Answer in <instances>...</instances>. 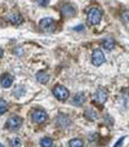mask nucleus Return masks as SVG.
<instances>
[{
	"label": "nucleus",
	"instance_id": "nucleus-1",
	"mask_svg": "<svg viewBox=\"0 0 129 147\" xmlns=\"http://www.w3.org/2000/svg\"><path fill=\"white\" fill-rule=\"evenodd\" d=\"M102 20V10L98 8H91L88 12V22L91 25H98Z\"/></svg>",
	"mask_w": 129,
	"mask_h": 147
},
{
	"label": "nucleus",
	"instance_id": "nucleus-2",
	"mask_svg": "<svg viewBox=\"0 0 129 147\" xmlns=\"http://www.w3.org/2000/svg\"><path fill=\"white\" fill-rule=\"evenodd\" d=\"M52 92H53V96L56 97L57 99H59V101H65V99H67L68 96H70V92H68L67 88H65L63 85H56Z\"/></svg>",
	"mask_w": 129,
	"mask_h": 147
},
{
	"label": "nucleus",
	"instance_id": "nucleus-3",
	"mask_svg": "<svg viewBox=\"0 0 129 147\" xmlns=\"http://www.w3.org/2000/svg\"><path fill=\"white\" fill-rule=\"evenodd\" d=\"M21 125H22V117L17 116V115H12V116L8 119L5 127L9 130H17L21 128Z\"/></svg>",
	"mask_w": 129,
	"mask_h": 147
},
{
	"label": "nucleus",
	"instance_id": "nucleus-4",
	"mask_svg": "<svg viewBox=\"0 0 129 147\" xmlns=\"http://www.w3.org/2000/svg\"><path fill=\"white\" fill-rule=\"evenodd\" d=\"M40 28L43 31H45V32H53L54 30H56V22H54V20H52V18H44V20L40 21Z\"/></svg>",
	"mask_w": 129,
	"mask_h": 147
},
{
	"label": "nucleus",
	"instance_id": "nucleus-5",
	"mask_svg": "<svg viewBox=\"0 0 129 147\" xmlns=\"http://www.w3.org/2000/svg\"><path fill=\"white\" fill-rule=\"evenodd\" d=\"M105 62V54L101 49H94L92 53V63L94 66H101Z\"/></svg>",
	"mask_w": 129,
	"mask_h": 147
},
{
	"label": "nucleus",
	"instance_id": "nucleus-6",
	"mask_svg": "<svg viewBox=\"0 0 129 147\" xmlns=\"http://www.w3.org/2000/svg\"><path fill=\"white\" fill-rule=\"evenodd\" d=\"M107 92L105 90V89H102V88H99V89H97L96 90V93L93 94V99H94V102L96 103H98V105H103L105 102L107 101Z\"/></svg>",
	"mask_w": 129,
	"mask_h": 147
},
{
	"label": "nucleus",
	"instance_id": "nucleus-7",
	"mask_svg": "<svg viewBox=\"0 0 129 147\" xmlns=\"http://www.w3.org/2000/svg\"><path fill=\"white\" fill-rule=\"evenodd\" d=\"M47 119V112L44 111V110H35V111L32 112V121L36 123V124H41V123H44Z\"/></svg>",
	"mask_w": 129,
	"mask_h": 147
},
{
	"label": "nucleus",
	"instance_id": "nucleus-8",
	"mask_svg": "<svg viewBox=\"0 0 129 147\" xmlns=\"http://www.w3.org/2000/svg\"><path fill=\"white\" fill-rule=\"evenodd\" d=\"M0 84H1L3 88H9L13 84V76L10 74H3L1 78H0Z\"/></svg>",
	"mask_w": 129,
	"mask_h": 147
},
{
	"label": "nucleus",
	"instance_id": "nucleus-9",
	"mask_svg": "<svg viewBox=\"0 0 129 147\" xmlns=\"http://www.w3.org/2000/svg\"><path fill=\"white\" fill-rule=\"evenodd\" d=\"M61 12H62V14L66 16V17H72V16L76 13V9L74 8V5H71V4H65L63 7H62Z\"/></svg>",
	"mask_w": 129,
	"mask_h": 147
},
{
	"label": "nucleus",
	"instance_id": "nucleus-10",
	"mask_svg": "<svg viewBox=\"0 0 129 147\" xmlns=\"http://www.w3.org/2000/svg\"><path fill=\"white\" fill-rule=\"evenodd\" d=\"M36 80L41 84H47L49 81V75L45 71H39L36 74Z\"/></svg>",
	"mask_w": 129,
	"mask_h": 147
},
{
	"label": "nucleus",
	"instance_id": "nucleus-11",
	"mask_svg": "<svg viewBox=\"0 0 129 147\" xmlns=\"http://www.w3.org/2000/svg\"><path fill=\"white\" fill-rule=\"evenodd\" d=\"M9 21L13 25H21V23L23 22V18H22V16L18 14V13H13V14L9 16Z\"/></svg>",
	"mask_w": 129,
	"mask_h": 147
},
{
	"label": "nucleus",
	"instance_id": "nucleus-12",
	"mask_svg": "<svg viewBox=\"0 0 129 147\" xmlns=\"http://www.w3.org/2000/svg\"><path fill=\"white\" fill-rule=\"evenodd\" d=\"M102 45H103L105 49L111 51V49L114 48V45H115V41H114V39H112V38H106V39H103V40H102Z\"/></svg>",
	"mask_w": 129,
	"mask_h": 147
},
{
	"label": "nucleus",
	"instance_id": "nucleus-13",
	"mask_svg": "<svg viewBox=\"0 0 129 147\" xmlns=\"http://www.w3.org/2000/svg\"><path fill=\"white\" fill-rule=\"evenodd\" d=\"M85 102V97H84L83 93H78L75 94V97H74L72 99V103L74 105H78V106H81V105Z\"/></svg>",
	"mask_w": 129,
	"mask_h": 147
},
{
	"label": "nucleus",
	"instance_id": "nucleus-14",
	"mask_svg": "<svg viewBox=\"0 0 129 147\" xmlns=\"http://www.w3.org/2000/svg\"><path fill=\"white\" fill-rule=\"evenodd\" d=\"M83 141L80 138H72V140L68 142V147H83Z\"/></svg>",
	"mask_w": 129,
	"mask_h": 147
},
{
	"label": "nucleus",
	"instance_id": "nucleus-15",
	"mask_svg": "<svg viewBox=\"0 0 129 147\" xmlns=\"http://www.w3.org/2000/svg\"><path fill=\"white\" fill-rule=\"evenodd\" d=\"M85 116L89 117L91 120H96L97 117H98V114H97L93 109H88V110H85Z\"/></svg>",
	"mask_w": 129,
	"mask_h": 147
},
{
	"label": "nucleus",
	"instance_id": "nucleus-16",
	"mask_svg": "<svg viewBox=\"0 0 129 147\" xmlns=\"http://www.w3.org/2000/svg\"><path fill=\"white\" fill-rule=\"evenodd\" d=\"M40 145H41V147H52L53 146V140L49 137H45L40 141Z\"/></svg>",
	"mask_w": 129,
	"mask_h": 147
},
{
	"label": "nucleus",
	"instance_id": "nucleus-17",
	"mask_svg": "<svg viewBox=\"0 0 129 147\" xmlns=\"http://www.w3.org/2000/svg\"><path fill=\"white\" fill-rule=\"evenodd\" d=\"M21 140L18 137H16V138H12L10 140V142H9V145H10V147H21Z\"/></svg>",
	"mask_w": 129,
	"mask_h": 147
},
{
	"label": "nucleus",
	"instance_id": "nucleus-18",
	"mask_svg": "<svg viewBox=\"0 0 129 147\" xmlns=\"http://www.w3.org/2000/svg\"><path fill=\"white\" fill-rule=\"evenodd\" d=\"M8 109V105L5 101H3V99H0V115H3L5 111H7Z\"/></svg>",
	"mask_w": 129,
	"mask_h": 147
},
{
	"label": "nucleus",
	"instance_id": "nucleus-19",
	"mask_svg": "<svg viewBox=\"0 0 129 147\" xmlns=\"http://www.w3.org/2000/svg\"><path fill=\"white\" fill-rule=\"evenodd\" d=\"M38 4H40V5H47V4H48V1H38Z\"/></svg>",
	"mask_w": 129,
	"mask_h": 147
},
{
	"label": "nucleus",
	"instance_id": "nucleus-20",
	"mask_svg": "<svg viewBox=\"0 0 129 147\" xmlns=\"http://www.w3.org/2000/svg\"><path fill=\"white\" fill-rule=\"evenodd\" d=\"M1 56H3V49L0 48V57H1Z\"/></svg>",
	"mask_w": 129,
	"mask_h": 147
},
{
	"label": "nucleus",
	"instance_id": "nucleus-21",
	"mask_svg": "<svg viewBox=\"0 0 129 147\" xmlns=\"http://www.w3.org/2000/svg\"><path fill=\"white\" fill-rule=\"evenodd\" d=\"M0 147H4V146H3V145H1V143H0Z\"/></svg>",
	"mask_w": 129,
	"mask_h": 147
}]
</instances>
